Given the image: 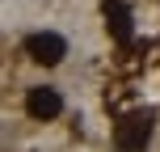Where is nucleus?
<instances>
[{"label":"nucleus","instance_id":"nucleus-1","mask_svg":"<svg viewBox=\"0 0 160 152\" xmlns=\"http://www.w3.org/2000/svg\"><path fill=\"white\" fill-rule=\"evenodd\" d=\"M148 139H152V114L148 110H135L114 127V148L118 152H143Z\"/></svg>","mask_w":160,"mask_h":152},{"label":"nucleus","instance_id":"nucleus-2","mask_svg":"<svg viewBox=\"0 0 160 152\" xmlns=\"http://www.w3.org/2000/svg\"><path fill=\"white\" fill-rule=\"evenodd\" d=\"M25 55H30L34 64H47V68H55L59 59L68 55V42L59 38V34L42 30V34H30V38H25Z\"/></svg>","mask_w":160,"mask_h":152},{"label":"nucleus","instance_id":"nucleus-3","mask_svg":"<svg viewBox=\"0 0 160 152\" xmlns=\"http://www.w3.org/2000/svg\"><path fill=\"white\" fill-rule=\"evenodd\" d=\"M25 110L34 114V118H59L63 114V97L55 93V89H47V85H38V89H30V97H25Z\"/></svg>","mask_w":160,"mask_h":152},{"label":"nucleus","instance_id":"nucleus-4","mask_svg":"<svg viewBox=\"0 0 160 152\" xmlns=\"http://www.w3.org/2000/svg\"><path fill=\"white\" fill-rule=\"evenodd\" d=\"M105 25L118 42H131V8L122 0H105Z\"/></svg>","mask_w":160,"mask_h":152}]
</instances>
